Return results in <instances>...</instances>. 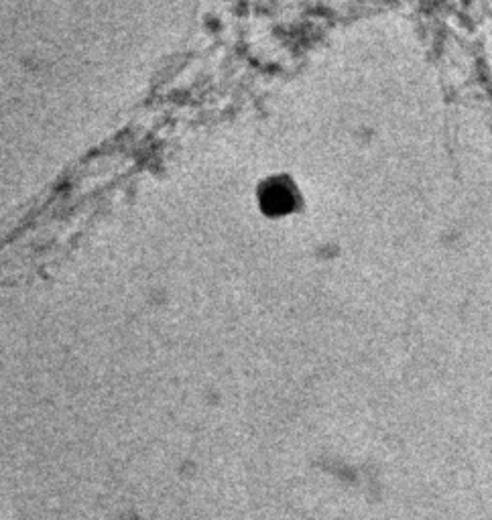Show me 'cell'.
<instances>
[{
    "instance_id": "6da1fadb",
    "label": "cell",
    "mask_w": 492,
    "mask_h": 520,
    "mask_svg": "<svg viewBox=\"0 0 492 520\" xmlns=\"http://www.w3.org/2000/svg\"><path fill=\"white\" fill-rule=\"evenodd\" d=\"M258 199H260L262 209L269 216H285L297 207L299 193L293 187V183H289V179L275 177L266 185L260 187Z\"/></svg>"
}]
</instances>
